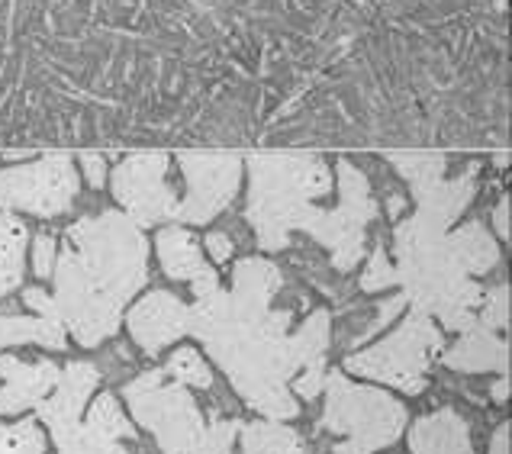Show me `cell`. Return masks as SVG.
Wrapping results in <instances>:
<instances>
[{
  "label": "cell",
  "mask_w": 512,
  "mask_h": 454,
  "mask_svg": "<svg viewBox=\"0 0 512 454\" xmlns=\"http://www.w3.org/2000/svg\"><path fill=\"white\" fill-rule=\"evenodd\" d=\"M442 364L451 371H464V374L500 371L506 377L509 374V342L477 322L474 329L461 332V339L445 351Z\"/></svg>",
  "instance_id": "cell-14"
},
{
  "label": "cell",
  "mask_w": 512,
  "mask_h": 454,
  "mask_svg": "<svg viewBox=\"0 0 512 454\" xmlns=\"http://www.w3.org/2000/svg\"><path fill=\"white\" fill-rule=\"evenodd\" d=\"M165 165H168V155L142 152V155L126 158L113 174L116 197H120V203L139 226H152L158 219H168L178 213L174 194L165 187Z\"/></svg>",
  "instance_id": "cell-8"
},
{
  "label": "cell",
  "mask_w": 512,
  "mask_h": 454,
  "mask_svg": "<svg viewBox=\"0 0 512 454\" xmlns=\"http://www.w3.org/2000/svg\"><path fill=\"white\" fill-rule=\"evenodd\" d=\"M145 277V239L139 229L120 213L87 219L68 229L55 261V316L84 348H94L116 335L123 306Z\"/></svg>",
  "instance_id": "cell-2"
},
{
  "label": "cell",
  "mask_w": 512,
  "mask_h": 454,
  "mask_svg": "<svg viewBox=\"0 0 512 454\" xmlns=\"http://www.w3.org/2000/svg\"><path fill=\"white\" fill-rule=\"evenodd\" d=\"M165 374H171L174 384H184V387H200V390H210L213 387L210 364L203 361L200 351H194V348L174 351L171 361L165 364Z\"/></svg>",
  "instance_id": "cell-19"
},
{
  "label": "cell",
  "mask_w": 512,
  "mask_h": 454,
  "mask_svg": "<svg viewBox=\"0 0 512 454\" xmlns=\"http://www.w3.org/2000/svg\"><path fill=\"white\" fill-rule=\"evenodd\" d=\"M490 393H493V400H496V403H506V397H509V377H500V380H496V387H493Z\"/></svg>",
  "instance_id": "cell-30"
},
{
  "label": "cell",
  "mask_w": 512,
  "mask_h": 454,
  "mask_svg": "<svg viewBox=\"0 0 512 454\" xmlns=\"http://www.w3.org/2000/svg\"><path fill=\"white\" fill-rule=\"evenodd\" d=\"M58 454H129V451L116 445L113 438L97 435L84 422H78V429L58 442Z\"/></svg>",
  "instance_id": "cell-21"
},
{
  "label": "cell",
  "mask_w": 512,
  "mask_h": 454,
  "mask_svg": "<svg viewBox=\"0 0 512 454\" xmlns=\"http://www.w3.org/2000/svg\"><path fill=\"white\" fill-rule=\"evenodd\" d=\"M239 429H242L239 422H210L207 432H203V438H200L197 454H229Z\"/></svg>",
  "instance_id": "cell-23"
},
{
  "label": "cell",
  "mask_w": 512,
  "mask_h": 454,
  "mask_svg": "<svg viewBox=\"0 0 512 454\" xmlns=\"http://www.w3.org/2000/svg\"><path fill=\"white\" fill-rule=\"evenodd\" d=\"M480 326H487L493 332H503L509 326V287H496L490 294L480 300V316H477Z\"/></svg>",
  "instance_id": "cell-22"
},
{
  "label": "cell",
  "mask_w": 512,
  "mask_h": 454,
  "mask_svg": "<svg viewBox=\"0 0 512 454\" xmlns=\"http://www.w3.org/2000/svg\"><path fill=\"white\" fill-rule=\"evenodd\" d=\"M46 435L36 419H20L13 426H0V454H42Z\"/></svg>",
  "instance_id": "cell-20"
},
{
  "label": "cell",
  "mask_w": 512,
  "mask_h": 454,
  "mask_svg": "<svg viewBox=\"0 0 512 454\" xmlns=\"http://www.w3.org/2000/svg\"><path fill=\"white\" fill-rule=\"evenodd\" d=\"M281 271L261 258L236 265V287L213 290L187 306V335L207 345L239 397L271 422L294 419L300 403L287 380L306 364L326 361L329 313L316 310L297 332H287L290 310H271Z\"/></svg>",
  "instance_id": "cell-1"
},
{
  "label": "cell",
  "mask_w": 512,
  "mask_h": 454,
  "mask_svg": "<svg viewBox=\"0 0 512 454\" xmlns=\"http://www.w3.org/2000/svg\"><path fill=\"white\" fill-rule=\"evenodd\" d=\"M158 258H162V268L174 281H184L194 287L197 300L219 290L216 271L203 261L197 239L184 229H162L158 232Z\"/></svg>",
  "instance_id": "cell-12"
},
{
  "label": "cell",
  "mask_w": 512,
  "mask_h": 454,
  "mask_svg": "<svg viewBox=\"0 0 512 454\" xmlns=\"http://www.w3.org/2000/svg\"><path fill=\"white\" fill-rule=\"evenodd\" d=\"M29 342L62 351L65 326L58 322V316H0V348Z\"/></svg>",
  "instance_id": "cell-15"
},
{
  "label": "cell",
  "mask_w": 512,
  "mask_h": 454,
  "mask_svg": "<svg viewBox=\"0 0 512 454\" xmlns=\"http://www.w3.org/2000/svg\"><path fill=\"white\" fill-rule=\"evenodd\" d=\"M490 454H509V422H503L500 429L490 438Z\"/></svg>",
  "instance_id": "cell-29"
},
{
  "label": "cell",
  "mask_w": 512,
  "mask_h": 454,
  "mask_svg": "<svg viewBox=\"0 0 512 454\" xmlns=\"http://www.w3.org/2000/svg\"><path fill=\"white\" fill-rule=\"evenodd\" d=\"M207 248H210V255L216 261H229L232 258V242H229V236H223V232H210Z\"/></svg>",
  "instance_id": "cell-28"
},
{
  "label": "cell",
  "mask_w": 512,
  "mask_h": 454,
  "mask_svg": "<svg viewBox=\"0 0 512 454\" xmlns=\"http://www.w3.org/2000/svg\"><path fill=\"white\" fill-rule=\"evenodd\" d=\"M97 380H100V374L91 361H71L68 368H62V374H58L55 390L39 403V416L52 429L55 445L78 429L81 409L87 406V400H91Z\"/></svg>",
  "instance_id": "cell-10"
},
{
  "label": "cell",
  "mask_w": 512,
  "mask_h": 454,
  "mask_svg": "<svg viewBox=\"0 0 512 454\" xmlns=\"http://www.w3.org/2000/svg\"><path fill=\"white\" fill-rule=\"evenodd\" d=\"M326 409L319 429L345 435L332 454H377L406 429V409L384 390L351 384L339 371L326 374Z\"/></svg>",
  "instance_id": "cell-3"
},
{
  "label": "cell",
  "mask_w": 512,
  "mask_h": 454,
  "mask_svg": "<svg viewBox=\"0 0 512 454\" xmlns=\"http://www.w3.org/2000/svg\"><path fill=\"white\" fill-rule=\"evenodd\" d=\"M81 168L87 174V181H91V187L104 184V158H100L97 152H84L81 155Z\"/></svg>",
  "instance_id": "cell-27"
},
{
  "label": "cell",
  "mask_w": 512,
  "mask_h": 454,
  "mask_svg": "<svg viewBox=\"0 0 512 454\" xmlns=\"http://www.w3.org/2000/svg\"><path fill=\"white\" fill-rule=\"evenodd\" d=\"M58 374H62V368H58L55 361L26 364L13 355H4L0 358V377H4L7 384L0 387V416L23 413L29 406H39L55 390Z\"/></svg>",
  "instance_id": "cell-11"
},
{
  "label": "cell",
  "mask_w": 512,
  "mask_h": 454,
  "mask_svg": "<svg viewBox=\"0 0 512 454\" xmlns=\"http://www.w3.org/2000/svg\"><path fill=\"white\" fill-rule=\"evenodd\" d=\"M33 268L39 277H52V271H55V239L52 236H36Z\"/></svg>",
  "instance_id": "cell-26"
},
{
  "label": "cell",
  "mask_w": 512,
  "mask_h": 454,
  "mask_svg": "<svg viewBox=\"0 0 512 454\" xmlns=\"http://www.w3.org/2000/svg\"><path fill=\"white\" fill-rule=\"evenodd\" d=\"M23 255H26V226L13 216H0V297L17 290L23 281Z\"/></svg>",
  "instance_id": "cell-16"
},
{
  "label": "cell",
  "mask_w": 512,
  "mask_h": 454,
  "mask_svg": "<svg viewBox=\"0 0 512 454\" xmlns=\"http://www.w3.org/2000/svg\"><path fill=\"white\" fill-rule=\"evenodd\" d=\"M78 171L68 155H42L33 165L0 171V207L33 216H58L71 207Z\"/></svg>",
  "instance_id": "cell-6"
},
{
  "label": "cell",
  "mask_w": 512,
  "mask_h": 454,
  "mask_svg": "<svg viewBox=\"0 0 512 454\" xmlns=\"http://www.w3.org/2000/svg\"><path fill=\"white\" fill-rule=\"evenodd\" d=\"M409 451L413 454H474L471 422L455 409H435V413L416 419L409 429Z\"/></svg>",
  "instance_id": "cell-13"
},
{
  "label": "cell",
  "mask_w": 512,
  "mask_h": 454,
  "mask_svg": "<svg viewBox=\"0 0 512 454\" xmlns=\"http://www.w3.org/2000/svg\"><path fill=\"white\" fill-rule=\"evenodd\" d=\"M181 168L190 184L187 200L178 203V219L203 223L226 207L239 187V155L223 152H181Z\"/></svg>",
  "instance_id": "cell-7"
},
{
  "label": "cell",
  "mask_w": 512,
  "mask_h": 454,
  "mask_svg": "<svg viewBox=\"0 0 512 454\" xmlns=\"http://www.w3.org/2000/svg\"><path fill=\"white\" fill-rule=\"evenodd\" d=\"M126 326L145 355H158L162 348L187 335V306L168 290H155L133 306V313L126 316Z\"/></svg>",
  "instance_id": "cell-9"
},
{
  "label": "cell",
  "mask_w": 512,
  "mask_h": 454,
  "mask_svg": "<svg viewBox=\"0 0 512 454\" xmlns=\"http://www.w3.org/2000/svg\"><path fill=\"white\" fill-rule=\"evenodd\" d=\"M438 351H442V332L432 326L426 313L413 310L403 319V326L387 335L384 342H377L368 351H358V355H348L345 371L380 380V384H390L416 397L429 384L426 371Z\"/></svg>",
  "instance_id": "cell-4"
},
{
  "label": "cell",
  "mask_w": 512,
  "mask_h": 454,
  "mask_svg": "<svg viewBox=\"0 0 512 454\" xmlns=\"http://www.w3.org/2000/svg\"><path fill=\"white\" fill-rule=\"evenodd\" d=\"M87 429L97 432V435H104V438H113V442H120V438H133L136 429H133V422H129L123 416V409L120 403H116L110 393H104V397H97L91 403V413H87V422H84Z\"/></svg>",
  "instance_id": "cell-18"
},
{
  "label": "cell",
  "mask_w": 512,
  "mask_h": 454,
  "mask_svg": "<svg viewBox=\"0 0 512 454\" xmlns=\"http://www.w3.org/2000/svg\"><path fill=\"white\" fill-rule=\"evenodd\" d=\"M390 284H397V271H393V268L387 265L384 248H377V255H374V261H371V268L364 271V277H361V287H364V290H384V287H390Z\"/></svg>",
  "instance_id": "cell-25"
},
{
  "label": "cell",
  "mask_w": 512,
  "mask_h": 454,
  "mask_svg": "<svg viewBox=\"0 0 512 454\" xmlns=\"http://www.w3.org/2000/svg\"><path fill=\"white\" fill-rule=\"evenodd\" d=\"M326 387V361H313V364H306L303 374L294 377V393L303 400H313L319 397Z\"/></svg>",
  "instance_id": "cell-24"
},
{
  "label": "cell",
  "mask_w": 512,
  "mask_h": 454,
  "mask_svg": "<svg viewBox=\"0 0 512 454\" xmlns=\"http://www.w3.org/2000/svg\"><path fill=\"white\" fill-rule=\"evenodd\" d=\"M239 435L245 454H306L300 435L281 422H248Z\"/></svg>",
  "instance_id": "cell-17"
},
{
  "label": "cell",
  "mask_w": 512,
  "mask_h": 454,
  "mask_svg": "<svg viewBox=\"0 0 512 454\" xmlns=\"http://www.w3.org/2000/svg\"><path fill=\"white\" fill-rule=\"evenodd\" d=\"M123 397L133 419L155 435L165 454H197L207 422L184 384H165V371H145L126 384Z\"/></svg>",
  "instance_id": "cell-5"
}]
</instances>
